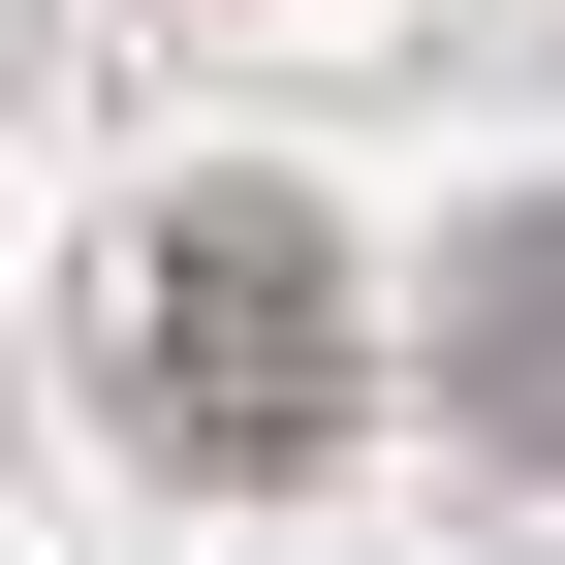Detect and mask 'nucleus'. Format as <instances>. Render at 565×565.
Instances as JSON below:
<instances>
[{
  "label": "nucleus",
  "mask_w": 565,
  "mask_h": 565,
  "mask_svg": "<svg viewBox=\"0 0 565 565\" xmlns=\"http://www.w3.org/2000/svg\"><path fill=\"white\" fill-rule=\"evenodd\" d=\"M95 377H126L158 471H315L345 440V252L282 221V189H158L126 282H95Z\"/></svg>",
  "instance_id": "nucleus-1"
}]
</instances>
